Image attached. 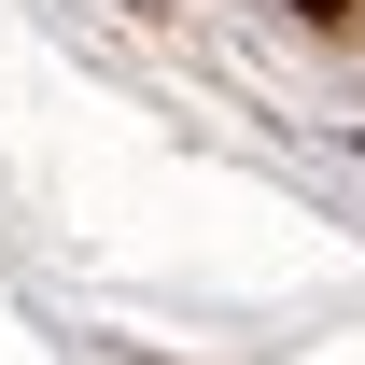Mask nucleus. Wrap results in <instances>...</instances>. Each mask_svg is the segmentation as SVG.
Listing matches in <instances>:
<instances>
[{
    "label": "nucleus",
    "instance_id": "nucleus-1",
    "mask_svg": "<svg viewBox=\"0 0 365 365\" xmlns=\"http://www.w3.org/2000/svg\"><path fill=\"white\" fill-rule=\"evenodd\" d=\"M295 14H351V0H295Z\"/></svg>",
    "mask_w": 365,
    "mask_h": 365
}]
</instances>
